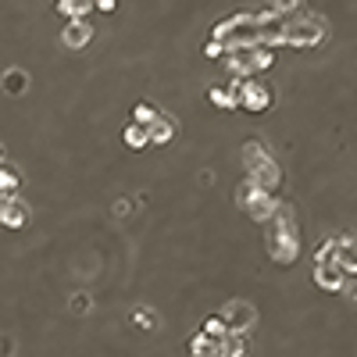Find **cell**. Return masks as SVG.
<instances>
[{
    "instance_id": "obj_22",
    "label": "cell",
    "mask_w": 357,
    "mask_h": 357,
    "mask_svg": "<svg viewBox=\"0 0 357 357\" xmlns=\"http://www.w3.org/2000/svg\"><path fill=\"white\" fill-rule=\"evenodd\" d=\"M347 297H350V304H357V286H354V289L347 293Z\"/></svg>"
},
{
    "instance_id": "obj_24",
    "label": "cell",
    "mask_w": 357,
    "mask_h": 357,
    "mask_svg": "<svg viewBox=\"0 0 357 357\" xmlns=\"http://www.w3.org/2000/svg\"><path fill=\"white\" fill-rule=\"evenodd\" d=\"M90 4H97V0H90Z\"/></svg>"
},
{
    "instance_id": "obj_21",
    "label": "cell",
    "mask_w": 357,
    "mask_h": 357,
    "mask_svg": "<svg viewBox=\"0 0 357 357\" xmlns=\"http://www.w3.org/2000/svg\"><path fill=\"white\" fill-rule=\"evenodd\" d=\"M93 8H100V11H115V0H97Z\"/></svg>"
},
{
    "instance_id": "obj_18",
    "label": "cell",
    "mask_w": 357,
    "mask_h": 357,
    "mask_svg": "<svg viewBox=\"0 0 357 357\" xmlns=\"http://www.w3.org/2000/svg\"><path fill=\"white\" fill-rule=\"evenodd\" d=\"M204 336H225V325H222L218 318H211V322L204 325Z\"/></svg>"
},
{
    "instance_id": "obj_12",
    "label": "cell",
    "mask_w": 357,
    "mask_h": 357,
    "mask_svg": "<svg viewBox=\"0 0 357 357\" xmlns=\"http://www.w3.org/2000/svg\"><path fill=\"white\" fill-rule=\"evenodd\" d=\"M0 86H4L8 97H22V93L29 90V75H26L22 68H8L4 75H0Z\"/></svg>"
},
{
    "instance_id": "obj_7",
    "label": "cell",
    "mask_w": 357,
    "mask_h": 357,
    "mask_svg": "<svg viewBox=\"0 0 357 357\" xmlns=\"http://www.w3.org/2000/svg\"><path fill=\"white\" fill-rule=\"evenodd\" d=\"M29 218H32V211H29L26 200L8 197L4 204H0V225H4V229H26Z\"/></svg>"
},
{
    "instance_id": "obj_9",
    "label": "cell",
    "mask_w": 357,
    "mask_h": 357,
    "mask_svg": "<svg viewBox=\"0 0 357 357\" xmlns=\"http://www.w3.org/2000/svg\"><path fill=\"white\" fill-rule=\"evenodd\" d=\"M336 268L343 276H357V240L354 236H336Z\"/></svg>"
},
{
    "instance_id": "obj_14",
    "label": "cell",
    "mask_w": 357,
    "mask_h": 357,
    "mask_svg": "<svg viewBox=\"0 0 357 357\" xmlns=\"http://www.w3.org/2000/svg\"><path fill=\"white\" fill-rule=\"evenodd\" d=\"M22 186V175H18V168H11V164H0V197H15V190Z\"/></svg>"
},
{
    "instance_id": "obj_8",
    "label": "cell",
    "mask_w": 357,
    "mask_h": 357,
    "mask_svg": "<svg viewBox=\"0 0 357 357\" xmlns=\"http://www.w3.org/2000/svg\"><path fill=\"white\" fill-rule=\"evenodd\" d=\"M90 39H93V29H90L86 18H72V22H65V29H61V44L72 47V50L86 47Z\"/></svg>"
},
{
    "instance_id": "obj_13",
    "label": "cell",
    "mask_w": 357,
    "mask_h": 357,
    "mask_svg": "<svg viewBox=\"0 0 357 357\" xmlns=\"http://www.w3.org/2000/svg\"><path fill=\"white\" fill-rule=\"evenodd\" d=\"M122 139H125V146H129V151H143V146H151V133H146V125H139V122H129V125H125Z\"/></svg>"
},
{
    "instance_id": "obj_20",
    "label": "cell",
    "mask_w": 357,
    "mask_h": 357,
    "mask_svg": "<svg viewBox=\"0 0 357 357\" xmlns=\"http://www.w3.org/2000/svg\"><path fill=\"white\" fill-rule=\"evenodd\" d=\"M72 307L75 311H90V297H86V293H79V297L72 300Z\"/></svg>"
},
{
    "instance_id": "obj_15",
    "label": "cell",
    "mask_w": 357,
    "mask_h": 357,
    "mask_svg": "<svg viewBox=\"0 0 357 357\" xmlns=\"http://www.w3.org/2000/svg\"><path fill=\"white\" fill-rule=\"evenodd\" d=\"M90 8H93L90 0H57V11L65 15L68 22H72V18H86V11H90Z\"/></svg>"
},
{
    "instance_id": "obj_4",
    "label": "cell",
    "mask_w": 357,
    "mask_h": 357,
    "mask_svg": "<svg viewBox=\"0 0 357 357\" xmlns=\"http://www.w3.org/2000/svg\"><path fill=\"white\" fill-rule=\"evenodd\" d=\"M218 322L225 325V332H243V329L254 325V307L243 304V300H233V304H225V307H222Z\"/></svg>"
},
{
    "instance_id": "obj_19",
    "label": "cell",
    "mask_w": 357,
    "mask_h": 357,
    "mask_svg": "<svg viewBox=\"0 0 357 357\" xmlns=\"http://www.w3.org/2000/svg\"><path fill=\"white\" fill-rule=\"evenodd\" d=\"M300 0H271V11H289V8H297Z\"/></svg>"
},
{
    "instance_id": "obj_10",
    "label": "cell",
    "mask_w": 357,
    "mask_h": 357,
    "mask_svg": "<svg viewBox=\"0 0 357 357\" xmlns=\"http://www.w3.org/2000/svg\"><path fill=\"white\" fill-rule=\"evenodd\" d=\"M146 133H151V143L164 146V143H172V139H175L179 125H175V118H172V115H164V111H161L151 125H146Z\"/></svg>"
},
{
    "instance_id": "obj_25",
    "label": "cell",
    "mask_w": 357,
    "mask_h": 357,
    "mask_svg": "<svg viewBox=\"0 0 357 357\" xmlns=\"http://www.w3.org/2000/svg\"><path fill=\"white\" fill-rule=\"evenodd\" d=\"M0 204H4V197H0Z\"/></svg>"
},
{
    "instance_id": "obj_23",
    "label": "cell",
    "mask_w": 357,
    "mask_h": 357,
    "mask_svg": "<svg viewBox=\"0 0 357 357\" xmlns=\"http://www.w3.org/2000/svg\"><path fill=\"white\" fill-rule=\"evenodd\" d=\"M0 164H4V146H0Z\"/></svg>"
},
{
    "instance_id": "obj_2",
    "label": "cell",
    "mask_w": 357,
    "mask_h": 357,
    "mask_svg": "<svg viewBox=\"0 0 357 357\" xmlns=\"http://www.w3.org/2000/svg\"><path fill=\"white\" fill-rule=\"evenodd\" d=\"M236 200H240V207L254 218V222H268L271 215L279 211V200L271 197V193H264V190H258L254 182H240V190H236Z\"/></svg>"
},
{
    "instance_id": "obj_3",
    "label": "cell",
    "mask_w": 357,
    "mask_h": 357,
    "mask_svg": "<svg viewBox=\"0 0 357 357\" xmlns=\"http://www.w3.org/2000/svg\"><path fill=\"white\" fill-rule=\"evenodd\" d=\"M240 93H243V79H225V82H211L207 86V100L225 111L240 108Z\"/></svg>"
},
{
    "instance_id": "obj_16",
    "label": "cell",
    "mask_w": 357,
    "mask_h": 357,
    "mask_svg": "<svg viewBox=\"0 0 357 357\" xmlns=\"http://www.w3.org/2000/svg\"><path fill=\"white\" fill-rule=\"evenodd\" d=\"M157 115H161V111L154 108V104H146V100H139V104H136V122H139V125H151Z\"/></svg>"
},
{
    "instance_id": "obj_6",
    "label": "cell",
    "mask_w": 357,
    "mask_h": 357,
    "mask_svg": "<svg viewBox=\"0 0 357 357\" xmlns=\"http://www.w3.org/2000/svg\"><path fill=\"white\" fill-rule=\"evenodd\" d=\"M240 108L250 115H261L264 108H271V90L261 86V82H243V93H240Z\"/></svg>"
},
{
    "instance_id": "obj_1",
    "label": "cell",
    "mask_w": 357,
    "mask_h": 357,
    "mask_svg": "<svg viewBox=\"0 0 357 357\" xmlns=\"http://www.w3.org/2000/svg\"><path fill=\"white\" fill-rule=\"evenodd\" d=\"M268 250L279 264H289L300 250V236H297V229H293V215L282 204H279V211L268 218Z\"/></svg>"
},
{
    "instance_id": "obj_11",
    "label": "cell",
    "mask_w": 357,
    "mask_h": 357,
    "mask_svg": "<svg viewBox=\"0 0 357 357\" xmlns=\"http://www.w3.org/2000/svg\"><path fill=\"white\" fill-rule=\"evenodd\" d=\"M314 282H318L322 289H343V286H347V276L336 268V261H332V264H314Z\"/></svg>"
},
{
    "instance_id": "obj_17",
    "label": "cell",
    "mask_w": 357,
    "mask_h": 357,
    "mask_svg": "<svg viewBox=\"0 0 357 357\" xmlns=\"http://www.w3.org/2000/svg\"><path fill=\"white\" fill-rule=\"evenodd\" d=\"M133 318H136L139 325H146V329H151V325L157 322V318H154V311H151V307H136V311H133Z\"/></svg>"
},
{
    "instance_id": "obj_5",
    "label": "cell",
    "mask_w": 357,
    "mask_h": 357,
    "mask_svg": "<svg viewBox=\"0 0 357 357\" xmlns=\"http://www.w3.org/2000/svg\"><path fill=\"white\" fill-rule=\"evenodd\" d=\"M325 36V26L318 22V18H307V22H297V26H289L282 32L286 44H297V47H311V44H318V39Z\"/></svg>"
}]
</instances>
